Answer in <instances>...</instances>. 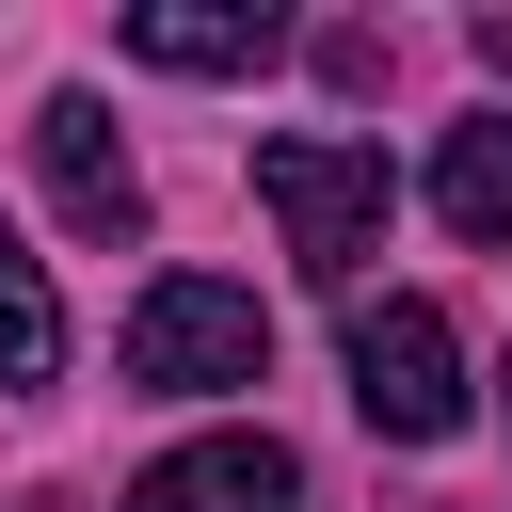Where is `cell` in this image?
Instances as JSON below:
<instances>
[{"mask_svg":"<svg viewBox=\"0 0 512 512\" xmlns=\"http://www.w3.org/2000/svg\"><path fill=\"white\" fill-rule=\"evenodd\" d=\"M256 208L288 224V256H304L320 288H352V272L384 256V208H400V176H384V144H336V128H272V144H256Z\"/></svg>","mask_w":512,"mask_h":512,"instance_id":"cell-1","label":"cell"},{"mask_svg":"<svg viewBox=\"0 0 512 512\" xmlns=\"http://www.w3.org/2000/svg\"><path fill=\"white\" fill-rule=\"evenodd\" d=\"M128 384H144V400L272 384V320H256V288H224V272H160V288L128 304Z\"/></svg>","mask_w":512,"mask_h":512,"instance_id":"cell-2","label":"cell"},{"mask_svg":"<svg viewBox=\"0 0 512 512\" xmlns=\"http://www.w3.org/2000/svg\"><path fill=\"white\" fill-rule=\"evenodd\" d=\"M352 400H368V432L384 448H448L464 432V336H448V304H352Z\"/></svg>","mask_w":512,"mask_h":512,"instance_id":"cell-3","label":"cell"},{"mask_svg":"<svg viewBox=\"0 0 512 512\" xmlns=\"http://www.w3.org/2000/svg\"><path fill=\"white\" fill-rule=\"evenodd\" d=\"M32 160H48V208H64L80 240H128V224H144V160H128L112 96H80V80H64V96L32 112Z\"/></svg>","mask_w":512,"mask_h":512,"instance_id":"cell-4","label":"cell"},{"mask_svg":"<svg viewBox=\"0 0 512 512\" xmlns=\"http://www.w3.org/2000/svg\"><path fill=\"white\" fill-rule=\"evenodd\" d=\"M128 512H304V464L272 432H192V448H160L128 480Z\"/></svg>","mask_w":512,"mask_h":512,"instance_id":"cell-5","label":"cell"},{"mask_svg":"<svg viewBox=\"0 0 512 512\" xmlns=\"http://www.w3.org/2000/svg\"><path fill=\"white\" fill-rule=\"evenodd\" d=\"M288 32L256 16V0H128V64H176V80H240V64H272Z\"/></svg>","mask_w":512,"mask_h":512,"instance_id":"cell-6","label":"cell"},{"mask_svg":"<svg viewBox=\"0 0 512 512\" xmlns=\"http://www.w3.org/2000/svg\"><path fill=\"white\" fill-rule=\"evenodd\" d=\"M432 208H448L464 240H512V112L448 128V160H432Z\"/></svg>","mask_w":512,"mask_h":512,"instance_id":"cell-7","label":"cell"},{"mask_svg":"<svg viewBox=\"0 0 512 512\" xmlns=\"http://www.w3.org/2000/svg\"><path fill=\"white\" fill-rule=\"evenodd\" d=\"M48 368H64V304H48V272L0 240V400H16V384H48Z\"/></svg>","mask_w":512,"mask_h":512,"instance_id":"cell-8","label":"cell"}]
</instances>
